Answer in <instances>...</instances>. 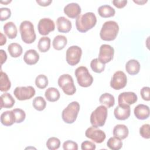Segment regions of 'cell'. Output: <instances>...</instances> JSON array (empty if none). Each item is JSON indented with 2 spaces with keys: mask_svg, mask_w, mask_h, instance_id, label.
<instances>
[{
  "mask_svg": "<svg viewBox=\"0 0 150 150\" xmlns=\"http://www.w3.org/2000/svg\"><path fill=\"white\" fill-rule=\"evenodd\" d=\"M15 97L21 101L31 98L35 94V88L30 86L26 87H17L13 91Z\"/></svg>",
  "mask_w": 150,
  "mask_h": 150,
  "instance_id": "obj_9",
  "label": "cell"
},
{
  "mask_svg": "<svg viewBox=\"0 0 150 150\" xmlns=\"http://www.w3.org/2000/svg\"><path fill=\"white\" fill-rule=\"evenodd\" d=\"M149 91L150 88L149 87H144L141 90V96L143 100L145 101H149L150 97H149Z\"/></svg>",
  "mask_w": 150,
  "mask_h": 150,
  "instance_id": "obj_42",
  "label": "cell"
},
{
  "mask_svg": "<svg viewBox=\"0 0 150 150\" xmlns=\"http://www.w3.org/2000/svg\"><path fill=\"white\" fill-rule=\"evenodd\" d=\"M134 112L137 118L141 120H145L149 116V108L148 105L140 104L135 107Z\"/></svg>",
  "mask_w": 150,
  "mask_h": 150,
  "instance_id": "obj_17",
  "label": "cell"
},
{
  "mask_svg": "<svg viewBox=\"0 0 150 150\" xmlns=\"http://www.w3.org/2000/svg\"><path fill=\"white\" fill-rule=\"evenodd\" d=\"M99 15L103 18H109L115 15V9L109 5H103L98 9Z\"/></svg>",
  "mask_w": 150,
  "mask_h": 150,
  "instance_id": "obj_25",
  "label": "cell"
},
{
  "mask_svg": "<svg viewBox=\"0 0 150 150\" xmlns=\"http://www.w3.org/2000/svg\"><path fill=\"white\" fill-rule=\"evenodd\" d=\"M107 117V108L103 105H100L91 112L90 122L93 127H102L105 124Z\"/></svg>",
  "mask_w": 150,
  "mask_h": 150,
  "instance_id": "obj_4",
  "label": "cell"
},
{
  "mask_svg": "<svg viewBox=\"0 0 150 150\" xmlns=\"http://www.w3.org/2000/svg\"><path fill=\"white\" fill-rule=\"evenodd\" d=\"M1 108H9L13 106L15 100L13 97L8 93H5L1 94Z\"/></svg>",
  "mask_w": 150,
  "mask_h": 150,
  "instance_id": "obj_22",
  "label": "cell"
},
{
  "mask_svg": "<svg viewBox=\"0 0 150 150\" xmlns=\"http://www.w3.org/2000/svg\"><path fill=\"white\" fill-rule=\"evenodd\" d=\"M11 86V83L8 78L6 73L1 71L0 78V90L3 92L7 91L9 90Z\"/></svg>",
  "mask_w": 150,
  "mask_h": 150,
  "instance_id": "obj_30",
  "label": "cell"
},
{
  "mask_svg": "<svg viewBox=\"0 0 150 150\" xmlns=\"http://www.w3.org/2000/svg\"><path fill=\"white\" fill-rule=\"evenodd\" d=\"M8 50L12 57H19L22 53V46L17 43H12L8 46Z\"/></svg>",
  "mask_w": 150,
  "mask_h": 150,
  "instance_id": "obj_29",
  "label": "cell"
},
{
  "mask_svg": "<svg viewBox=\"0 0 150 150\" xmlns=\"http://www.w3.org/2000/svg\"><path fill=\"white\" fill-rule=\"evenodd\" d=\"M85 135L87 138H90L93 141L98 144L102 143L106 137L104 131L98 128V127L93 126L87 129L85 132Z\"/></svg>",
  "mask_w": 150,
  "mask_h": 150,
  "instance_id": "obj_11",
  "label": "cell"
},
{
  "mask_svg": "<svg viewBox=\"0 0 150 150\" xmlns=\"http://www.w3.org/2000/svg\"><path fill=\"white\" fill-rule=\"evenodd\" d=\"M0 53H1V63L2 65L4 62H6L7 59V55L6 52L2 49L0 50Z\"/></svg>",
  "mask_w": 150,
  "mask_h": 150,
  "instance_id": "obj_45",
  "label": "cell"
},
{
  "mask_svg": "<svg viewBox=\"0 0 150 150\" xmlns=\"http://www.w3.org/2000/svg\"><path fill=\"white\" fill-rule=\"evenodd\" d=\"M67 43V38L63 35H59L54 38L52 43L54 49L57 50H60L63 49L66 46Z\"/></svg>",
  "mask_w": 150,
  "mask_h": 150,
  "instance_id": "obj_28",
  "label": "cell"
},
{
  "mask_svg": "<svg viewBox=\"0 0 150 150\" xmlns=\"http://www.w3.org/2000/svg\"><path fill=\"white\" fill-rule=\"evenodd\" d=\"M114 54V49L111 46L103 44L100 47L98 59L100 62L105 64L113 59Z\"/></svg>",
  "mask_w": 150,
  "mask_h": 150,
  "instance_id": "obj_12",
  "label": "cell"
},
{
  "mask_svg": "<svg viewBox=\"0 0 150 150\" xmlns=\"http://www.w3.org/2000/svg\"><path fill=\"white\" fill-rule=\"evenodd\" d=\"M39 59V54L34 49L28 50L23 56V60L25 62L29 65L36 64L38 62Z\"/></svg>",
  "mask_w": 150,
  "mask_h": 150,
  "instance_id": "obj_19",
  "label": "cell"
},
{
  "mask_svg": "<svg viewBox=\"0 0 150 150\" xmlns=\"http://www.w3.org/2000/svg\"><path fill=\"white\" fill-rule=\"evenodd\" d=\"M4 31L9 39H14L17 36V28L12 22H8L5 23L4 25Z\"/></svg>",
  "mask_w": 150,
  "mask_h": 150,
  "instance_id": "obj_24",
  "label": "cell"
},
{
  "mask_svg": "<svg viewBox=\"0 0 150 150\" xmlns=\"http://www.w3.org/2000/svg\"><path fill=\"white\" fill-rule=\"evenodd\" d=\"M78 84L83 87H87L91 85L93 81L92 76L88 72L87 68L85 66L77 67L74 71Z\"/></svg>",
  "mask_w": 150,
  "mask_h": 150,
  "instance_id": "obj_6",
  "label": "cell"
},
{
  "mask_svg": "<svg viewBox=\"0 0 150 150\" xmlns=\"http://www.w3.org/2000/svg\"><path fill=\"white\" fill-rule=\"evenodd\" d=\"M64 13L70 18H75L80 15L81 8L80 5L75 2H71L66 5L64 8Z\"/></svg>",
  "mask_w": 150,
  "mask_h": 150,
  "instance_id": "obj_16",
  "label": "cell"
},
{
  "mask_svg": "<svg viewBox=\"0 0 150 150\" xmlns=\"http://www.w3.org/2000/svg\"><path fill=\"white\" fill-rule=\"evenodd\" d=\"M35 84L38 88L40 89L46 88L48 85L47 77L44 74L38 75L35 79Z\"/></svg>",
  "mask_w": 150,
  "mask_h": 150,
  "instance_id": "obj_35",
  "label": "cell"
},
{
  "mask_svg": "<svg viewBox=\"0 0 150 150\" xmlns=\"http://www.w3.org/2000/svg\"><path fill=\"white\" fill-rule=\"evenodd\" d=\"M45 96L47 101L54 102L60 98V93L59 90L54 87H49L45 91Z\"/></svg>",
  "mask_w": 150,
  "mask_h": 150,
  "instance_id": "obj_26",
  "label": "cell"
},
{
  "mask_svg": "<svg viewBox=\"0 0 150 150\" xmlns=\"http://www.w3.org/2000/svg\"><path fill=\"white\" fill-rule=\"evenodd\" d=\"M0 20L4 21L11 17V11L8 8H1L0 9Z\"/></svg>",
  "mask_w": 150,
  "mask_h": 150,
  "instance_id": "obj_40",
  "label": "cell"
},
{
  "mask_svg": "<svg viewBox=\"0 0 150 150\" xmlns=\"http://www.w3.org/2000/svg\"><path fill=\"white\" fill-rule=\"evenodd\" d=\"M11 1H5V2H3V1H1V3H5V4H7V3H9L11 2Z\"/></svg>",
  "mask_w": 150,
  "mask_h": 150,
  "instance_id": "obj_48",
  "label": "cell"
},
{
  "mask_svg": "<svg viewBox=\"0 0 150 150\" xmlns=\"http://www.w3.org/2000/svg\"><path fill=\"white\" fill-rule=\"evenodd\" d=\"M55 25L53 20L48 18L41 19L38 23V29L39 33L42 35H47L50 32L53 31Z\"/></svg>",
  "mask_w": 150,
  "mask_h": 150,
  "instance_id": "obj_13",
  "label": "cell"
},
{
  "mask_svg": "<svg viewBox=\"0 0 150 150\" xmlns=\"http://www.w3.org/2000/svg\"><path fill=\"white\" fill-rule=\"evenodd\" d=\"M118 31L119 26L118 23L113 21H108L103 25L100 36L103 40L111 41L116 38Z\"/></svg>",
  "mask_w": 150,
  "mask_h": 150,
  "instance_id": "obj_2",
  "label": "cell"
},
{
  "mask_svg": "<svg viewBox=\"0 0 150 150\" xmlns=\"http://www.w3.org/2000/svg\"><path fill=\"white\" fill-rule=\"evenodd\" d=\"M96 146V145L89 141H84L82 142L81 148L82 150H94Z\"/></svg>",
  "mask_w": 150,
  "mask_h": 150,
  "instance_id": "obj_41",
  "label": "cell"
},
{
  "mask_svg": "<svg viewBox=\"0 0 150 150\" xmlns=\"http://www.w3.org/2000/svg\"><path fill=\"white\" fill-rule=\"evenodd\" d=\"M90 67L93 71L97 73H100L104 70L105 66V64L100 62L98 59L96 58L91 61Z\"/></svg>",
  "mask_w": 150,
  "mask_h": 150,
  "instance_id": "obj_33",
  "label": "cell"
},
{
  "mask_svg": "<svg viewBox=\"0 0 150 150\" xmlns=\"http://www.w3.org/2000/svg\"><path fill=\"white\" fill-rule=\"evenodd\" d=\"M1 38L0 45H1V46H2V45H4V44L6 43V37L1 32Z\"/></svg>",
  "mask_w": 150,
  "mask_h": 150,
  "instance_id": "obj_46",
  "label": "cell"
},
{
  "mask_svg": "<svg viewBox=\"0 0 150 150\" xmlns=\"http://www.w3.org/2000/svg\"><path fill=\"white\" fill-rule=\"evenodd\" d=\"M80 110V104L77 101H73L63 110L62 118L67 124L73 123L77 117Z\"/></svg>",
  "mask_w": 150,
  "mask_h": 150,
  "instance_id": "obj_5",
  "label": "cell"
},
{
  "mask_svg": "<svg viewBox=\"0 0 150 150\" xmlns=\"http://www.w3.org/2000/svg\"><path fill=\"white\" fill-rule=\"evenodd\" d=\"M32 105L36 110L42 111L46 106V102L42 97L38 96L33 99Z\"/></svg>",
  "mask_w": 150,
  "mask_h": 150,
  "instance_id": "obj_34",
  "label": "cell"
},
{
  "mask_svg": "<svg viewBox=\"0 0 150 150\" xmlns=\"http://www.w3.org/2000/svg\"><path fill=\"white\" fill-rule=\"evenodd\" d=\"M137 96L134 92H123L119 94L118 97V104L129 105L137 102Z\"/></svg>",
  "mask_w": 150,
  "mask_h": 150,
  "instance_id": "obj_14",
  "label": "cell"
},
{
  "mask_svg": "<svg viewBox=\"0 0 150 150\" xmlns=\"http://www.w3.org/2000/svg\"><path fill=\"white\" fill-rule=\"evenodd\" d=\"M100 103L107 108H110L114 105L115 99L114 96L108 93H105L101 95L99 98Z\"/></svg>",
  "mask_w": 150,
  "mask_h": 150,
  "instance_id": "obj_27",
  "label": "cell"
},
{
  "mask_svg": "<svg viewBox=\"0 0 150 150\" xmlns=\"http://www.w3.org/2000/svg\"><path fill=\"white\" fill-rule=\"evenodd\" d=\"M22 40L27 44L33 43L36 39V33L33 23L29 21H23L19 26Z\"/></svg>",
  "mask_w": 150,
  "mask_h": 150,
  "instance_id": "obj_3",
  "label": "cell"
},
{
  "mask_svg": "<svg viewBox=\"0 0 150 150\" xmlns=\"http://www.w3.org/2000/svg\"><path fill=\"white\" fill-rule=\"evenodd\" d=\"M131 114V108L129 105L118 104L114 111L115 117L118 120H125L129 117Z\"/></svg>",
  "mask_w": 150,
  "mask_h": 150,
  "instance_id": "obj_15",
  "label": "cell"
},
{
  "mask_svg": "<svg viewBox=\"0 0 150 150\" xmlns=\"http://www.w3.org/2000/svg\"><path fill=\"white\" fill-rule=\"evenodd\" d=\"M129 131L127 127L124 124H117L113 129V135L121 139L126 138L128 135Z\"/></svg>",
  "mask_w": 150,
  "mask_h": 150,
  "instance_id": "obj_20",
  "label": "cell"
},
{
  "mask_svg": "<svg viewBox=\"0 0 150 150\" xmlns=\"http://www.w3.org/2000/svg\"><path fill=\"white\" fill-rule=\"evenodd\" d=\"M125 69L128 74L135 75L139 73L140 70V64L139 62L135 59L128 60L125 64Z\"/></svg>",
  "mask_w": 150,
  "mask_h": 150,
  "instance_id": "obj_21",
  "label": "cell"
},
{
  "mask_svg": "<svg viewBox=\"0 0 150 150\" xmlns=\"http://www.w3.org/2000/svg\"><path fill=\"white\" fill-rule=\"evenodd\" d=\"M15 117V121L16 123H21L23 122L26 117L25 111L21 108H15L12 110Z\"/></svg>",
  "mask_w": 150,
  "mask_h": 150,
  "instance_id": "obj_37",
  "label": "cell"
},
{
  "mask_svg": "<svg viewBox=\"0 0 150 150\" xmlns=\"http://www.w3.org/2000/svg\"><path fill=\"white\" fill-rule=\"evenodd\" d=\"M52 0H37L36 2L40 6H46L49 5L50 3H52Z\"/></svg>",
  "mask_w": 150,
  "mask_h": 150,
  "instance_id": "obj_44",
  "label": "cell"
},
{
  "mask_svg": "<svg viewBox=\"0 0 150 150\" xmlns=\"http://www.w3.org/2000/svg\"><path fill=\"white\" fill-rule=\"evenodd\" d=\"M60 145V141L56 137L49 138L46 142V146L49 149L55 150L58 149Z\"/></svg>",
  "mask_w": 150,
  "mask_h": 150,
  "instance_id": "obj_36",
  "label": "cell"
},
{
  "mask_svg": "<svg viewBox=\"0 0 150 150\" xmlns=\"http://www.w3.org/2000/svg\"><path fill=\"white\" fill-rule=\"evenodd\" d=\"M107 146L112 150H119L122 146V142L121 139L114 137L109 138L107 142Z\"/></svg>",
  "mask_w": 150,
  "mask_h": 150,
  "instance_id": "obj_31",
  "label": "cell"
},
{
  "mask_svg": "<svg viewBox=\"0 0 150 150\" xmlns=\"http://www.w3.org/2000/svg\"><path fill=\"white\" fill-rule=\"evenodd\" d=\"M134 2H135V3H137V4H141V5H142V4H144V3H146V2H147V1H134Z\"/></svg>",
  "mask_w": 150,
  "mask_h": 150,
  "instance_id": "obj_47",
  "label": "cell"
},
{
  "mask_svg": "<svg viewBox=\"0 0 150 150\" xmlns=\"http://www.w3.org/2000/svg\"><path fill=\"white\" fill-rule=\"evenodd\" d=\"M63 148L64 150H77L78 145L76 142L71 140H67L64 142Z\"/></svg>",
  "mask_w": 150,
  "mask_h": 150,
  "instance_id": "obj_39",
  "label": "cell"
},
{
  "mask_svg": "<svg viewBox=\"0 0 150 150\" xmlns=\"http://www.w3.org/2000/svg\"><path fill=\"white\" fill-rule=\"evenodd\" d=\"M112 4L115 6H116L118 8H124L126 4H127V0H114L112 1Z\"/></svg>",
  "mask_w": 150,
  "mask_h": 150,
  "instance_id": "obj_43",
  "label": "cell"
},
{
  "mask_svg": "<svg viewBox=\"0 0 150 150\" xmlns=\"http://www.w3.org/2000/svg\"><path fill=\"white\" fill-rule=\"evenodd\" d=\"M38 47L41 52H46L48 51L50 47V39L47 36L41 38L39 40Z\"/></svg>",
  "mask_w": 150,
  "mask_h": 150,
  "instance_id": "obj_32",
  "label": "cell"
},
{
  "mask_svg": "<svg viewBox=\"0 0 150 150\" xmlns=\"http://www.w3.org/2000/svg\"><path fill=\"white\" fill-rule=\"evenodd\" d=\"M149 124H145L142 125L139 128V134L141 136L145 139H149L150 138L149 133Z\"/></svg>",
  "mask_w": 150,
  "mask_h": 150,
  "instance_id": "obj_38",
  "label": "cell"
},
{
  "mask_svg": "<svg viewBox=\"0 0 150 150\" xmlns=\"http://www.w3.org/2000/svg\"><path fill=\"white\" fill-rule=\"evenodd\" d=\"M82 54V50L78 46H71L66 51V59L69 64L75 66L80 60Z\"/></svg>",
  "mask_w": 150,
  "mask_h": 150,
  "instance_id": "obj_8",
  "label": "cell"
},
{
  "mask_svg": "<svg viewBox=\"0 0 150 150\" xmlns=\"http://www.w3.org/2000/svg\"><path fill=\"white\" fill-rule=\"evenodd\" d=\"M97 23V18L93 12H87L77 17L76 26L77 29L82 33L93 28Z\"/></svg>",
  "mask_w": 150,
  "mask_h": 150,
  "instance_id": "obj_1",
  "label": "cell"
},
{
  "mask_svg": "<svg viewBox=\"0 0 150 150\" xmlns=\"http://www.w3.org/2000/svg\"><path fill=\"white\" fill-rule=\"evenodd\" d=\"M1 122L5 126H11L15 122L12 110L3 112L1 115Z\"/></svg>",
  "mask_w": 150,
  "mask_h": 150,
  "instance_id": "obj_23",
  "label": "cell"
},
{
  "mask_svg": "<svg viewBox=\"0 0 150 150\" xmlns=\"http://www.w3.org/2000/svg\"><path fill=\"white\" fill-rule=\"evenodd\" d=\"M56 24L57 30L62 33H67L71 29V22L64 16H60L57 19Z\"/></svg>",
  "mask_w": 150,
  "mask_h": 150,
  "instance_id": "obj_18",
  "label": "cell"
},
{
  "mask_svg": "<svg viewBox=\"0 0 150 150\" xmlns=\"http://www.w3.org/2000/svg\"><path fill=\"white\" fill-rule=\"evenodd\" d=\"M59 86L67 95H73L76 92V87L74 84L73 77L69 74L61 75L57 81Z\"/></svg>",
  "mask_w": 150,
  "mask_h": 150,
  "instance_id": "obj_7",
  "label": "cell"
},
{
  "mask_svg": "<svg viewBox=\"0 0 150 150\" xmlns=\"http://www.w3.org/2000/svg\"><path fill=\"white\" fill-rule=\"evenodd\" d=\"M127 83V77L122 71H115L110 81V86L115 90H120L125 87Z\"/></svg>",
  "mask_w": 150,
  "mask_h": 150,
  "instance_id": "obj_10",
  "label": "cell"
}]
</instances>
